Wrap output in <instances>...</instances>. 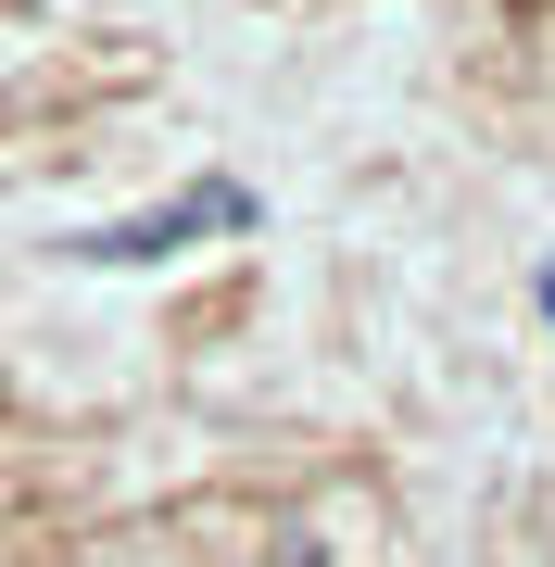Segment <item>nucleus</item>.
Returning <instances> with one entry per match:
<instances>
[{"mask_svg":"<svg viewBox=\"0 0 555 567\" xmlns=\"http://www.w3.org/2000/svg\"><path fill=\"white\" fill-rule=\"evenodd\" d=\"M240 227H266V203H253L240 177H189L177 203H152V215H114V227H76V265H165L189 240H240Z\"/></svg>","mask_w":555,"mask_h":567,"instance_id":"nucleus-1","label":"nucleus"},{"mask_svg":"<svg viewBox=\"0 0 555 567\" xmlns=\"http://www.w3.org/2000/svg\"><path fill=\"white\" fill-rule=\"evenodd\" d=\"M531 303H543V328H555V265H543V278H531Z\"/></svg>","mask_w":555,"mask_h":567,"instance_id":"nucleus-2","label":"nucleus"}]
</instances>
